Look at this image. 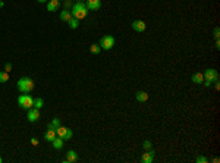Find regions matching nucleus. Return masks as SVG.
<instances>
[{"label": "nucleus", "mask_w": 220, "mask_h": 163, "mask_svg": "<svg viewBox=\"0 0 220 163\" xmlns=\"http://www.w3.org/2000/svg\"><path fill=\"white\" fill-rule=\"evenodd\" d=\"M16 88L19 90L21 93H24V94L31 93L34 90V81L29 76H22V78H19L18 82H16Z\"/></svg>", "instance_id": "f257e3e1"}, {"label": "nucleus", "mask_w": 220, "mask_h": 163, "mask_svg": "<svg viewBox=\"0 0 220 163\" xmlns=\"http://www.w3.org/2000/svg\"><path fill=\"white\" fill-rule=\"evenodd\" d=\"M71 14H72L73 18H76V19L81 21L88 15V9H87V6H85V3H82V2H76V3L72 6Z\"/></svg>", "instance_id": "f03ea898"}, {"label": "nucleus", "mask_w": 220, "mask_h": 163, "mask_svg": "<svg viewBox=\"0 0 220 163\" xmlns=\"http://www.w3.org/2000/svg\"><path fill=\"white\" fill-rule=\"evenodd\" d=\"M18 106H19L21 109H25V110H29L31 107H34V97L33 95H29L27 93V94H22L18 97Z\"/></svg>", "instance_id": "7ed1b4c3"}, {"label": "nucleus", "mask_w": 220, "mask_h": 163, "mask_svg": "<svg viewBox=\"0 0 220 163\" xmlns=\"http://www.w3.org/2000/svg\"><path fill=\"white\" fill-rule=\"evenodd\" d=\"M98 44H100L101 50H110V49H113V46H114V37L113 35H104Z\"/></svg>", "instance_id": "20e7f679"}, {"label": "nucleus", "mask_w": 220, "mask_h": 163, "mask_svg": "<svg viewBox=\"0 0 220 163\" xmlns=\"http://www.w3.org/2000/svg\"><path fill=\"white\" fill-rule=\"evenodd\" d=\"M204 81H210V82H214L219 80V74H217V71L214 68H208L204 71Z\"/></svg>", "instance_id": "39448f33"}, {"label": "nucleus", "mask_w": 220, "mask_h": 163, "mask_svg": "<svg viewBox=\"0 0 220 163\" xmlns=\"http://www.w3.org/2000/svg\"><path fill=\"white\" fill-rule=\"evenodd\" d=\"M27 118L29 122H37L40 119V109H35V107H31L28 110L27 113Z\"/></svg>", "instance_id": "423d86ee"}, {"label": "nucleus", "mask_w": 220, "mask_h": 163, "mask_svg": "<svg viewBox=\"0 0 220 163\" xmlns=\"http://www.w3.org/2000/svg\"><path fill=\"white\" fill-rule=\"evenodd\" d=\"M131 25H132V29L133 31H137V33H142V31H145V28H147V24L144 22V21H141V19L133 21Z\"/></svg>", "instance_id": "0eeeda50"}, {"label": "nucleus", "mask_w": 220, "mask_h": 163, "mask_svg": "<svg viewBox=\"0 0 220 163\" xmlns=\"http://www.w3.org/2000/svg\"><path fill=\"white\" fill-rule=\"evenodd\" d=\"M85 6H87L88 10H98L101 7V2L100 0H87Z\"/></svg>", "instance_id": "6e6552de"}, {"label": "nucleus", "mask_w": 220, "mask_h": 163, "mask_svg": "<svg viewBox=\"0 0 220 163\" xmlns=\"http://www.w3.org/2000/svg\"><path fill=\"white\" fill-rule=\"evenodd\" d=\"M153 159H154V150L150 149V150H147L145 153H142V156H141V162L151 163L153 162Z\"/></svg>", "instance_id": "1a4fd4ad"}, {"label": "nucleus", "mask_w": 220, "mask_h": 163, "mask_svg": "<svg viewBox=\"0 0 220 163\" xmlns=\"http://www.w3.org/2000/svg\"><path fill=\"white\" fill-rule=\"evenodd\" d=\"M65 163H75L78 162V153L75 151V150H69L66 153V159L63 160Z\"/></svg>", "instance_id": "9d476101"}, {"label": "nucleus", "mask_w": 220, "mask_h": 163, "mask_svg": "<svg viewBox=\"0 0 220 163\" xmlns=\"http://www.w3.org/2000/svg\"><path fill=\"white\" fill-rule=\"evenodd\" d=\"M59 6H60V0H48V2H47V10H48V12L57 10Z\"/></svg>", "instance_id": "9b49d317"}, {"label": "nucleus", "mask_w": 220, "mask_h": 163, "mask_svg": "<svg viewBox=\"0 0 220 163\" xmlns=\"http://www.w3.org/2000/svg\"><path fill=\"white\" fill-rule=\"evenodd\" d=\"M63 144H65V140H63V138H60V137H57V135H56V138L52 141V146H53L56 150L63 149Z\"/></svg>", "instance_id": "f8f14e48"}, {"label": "nucleus", "mask_w": 220, "mask_h": 163, "mask_svg": "<svg viewBox=\"0 0 220 163\" xmlns=\"http://www.w3.org/2000/svg\"><path fill=\"white\" fill-rule=\"evenodd\" d=\"M56 135H57V134H56V129H47V132L44 134V140L52 143L54 138H56Z\"/></svg>", "instance_id": "ddd939ff"}, {"label": "nucleus", "mask_w": 220, "mask_h": 163, "mask_svg": "<svg viewBox=\"0 0 220 163\" xmlns=\"http://www.w3.org/2000/svg\"><path fill=\"white\" fill-rule=\"evenodd\" d=\"M135 97H137V100H138L140 103H144V102L148 100V94H147L145 91H137Z\"/></svg>", "instance_id": "4468645a"}, {"label": "nucleus", "mask_w": 220, "mask_h": 163, "mask_svg": "<svg viewBox=\"0 0 220 163\" xmlns=\"http://www.w3.org/2000/svg\"><path fill=\"white\" fill-rule=\"evenodd\" d=\"M60 125H62V122H60L59 118H53V121L47 125V129H56V128H59Z\"/></svg>", "instance_id": "2eb2a0df"}, {"label": "nucleus", "mask_w": 220, "mask_h": 163, "mask_svg": "<svg viewBox=\"0 0 220 163\" xmlns=\"http://www.w3.org/2000/svg\"><path fill=\"white\" fill-rule=\"evenodd\" d=\"M71 18H72V14H71V10H69V9H65V10H62V12H60V19L62 21L68 22Z\"/></svg>", "instance_id": "dca6fc26"}, {"label": "nucleus", "mask_w": 220, "mask_h": 163, "mask_svg": "<svg viewBox=\"0 0 220 163\" xmlns=\"http://www.w3.org/2000/svg\"><path fill=\"white\" fill-rule=\"evenodd\" d=\"M68 25H69V28L71 29H76V28L79 27V19H76V18H71V19L68 21Z\"/></svg>", "instance_id": "f3484780"}, {"label": "nucleus", "mask_w": 220, "mask_h": 163, "mask_svg": "<svg viewBox=\"0 0 220 163\" xmlns=\"http://www.w3.org/2000/svg\"><path fill=\"white\" fill-rule=\"evenodd\" d=\"M203 81H204V75L201 74V72H197V74L192 75V82H195V84H203Z\"/></svg>", "instance_id": "a211bd4d"}, {"label": "nucleus", "mask_w": 220, "mask_h": 163, "mask_svg": "<svg viewBox=\"0 0 220 163\" xmlns=\"http://www.w3.org/2000/svg\"><path fill=\"white\" fill-rule=\"evenodd\" d=\"M66 131H68L66 126H62V125H60L59 128H56V134H57V137H60V138H63V140H65Z\"/></svg>", "instance_id": "6ab92c4d"}, {"label": "nucleus", "mask_w": 220, "mask_h": 163, "mask_svg": "<svg viewBox=\"0 0 220 163\" xmlns=\"http://www.w3.org/2000/svg\"><path fill=\"white\" fill-rule=\"evenodd\" d=\"M90 52H91L93 54H98V53L101 52L100 44H95V43H94V44H91V47H90Z\"/></svg>", "instance_id": "aec40b11"}, {"label": "nucleus", "mask_w": 220, "mask_h": 163, "mask_svg": "<svg viewBox=\"0 0 220 163\" xmlns=\"http://www.w3.org/2000/svg\"><path fill=\"white\" fill-rule=\"evenodd\" d=\"M44 106V100L41 99V97H38V99H34V107L35 109H41Z\"/></svg>", "instance_id": "412c9836"}, {"label": "nucleus", "mask_w": 220, "mask_h": 163, "mask_svg": "<svg viewBox=\"0 0 220 163\" xmlns=\"http://www.w3.org/2000/svg\"><path fill=\"white\" fill-rule=\"evenodd\" d=\"M9 81V74L5 72V71H0V82L2 84H5V82Z\"/></svg>", "instance_id": "4be33fe9"}, {"label": "nucleus", "mask_w": 220, "mask_h": 163, "mask_svg": "<svg viewBox=\"0 0 220 163\" xmlns=\"http://www.w3.org/2000/svg\"><path fill=\"white\" fill-rule=\"evenodd\" d=\"M213 37L216 38V40H219V38H220V28L219 27H216L213 29Z\"/></svg>", "instance_id": "5701e85b"}, {"label": "nucleus", "mask_w": 220, "mask_h": 163, "mask_svg": "<svg viewBox=\"0 0 220 163\" xmlns=\"http://www.w3.org/2000/svg\"><path fill=\"white\" fill-rule=\"evenodd\" d=\"M142 149L145 150H150L151 149V143H150V141H148V140H145V141H142Z\"/></svg>", "instance_id": "b1692460"}, {"label": "nucleus", "mask_w": 220, "mask_h": 163, "mask_svg": "<svg viewBox=\"0 0 220 163\" xmlns=\"http://www.w3.org/2000/svg\"><path fill=\"white\" fill-rule=\"evenodd\" d=\"M195 162H197V163H207V162H208V159H207V157H204V156H198L197 159H195Z\"/></svg>", "instance_id": "393cba45"}, {"label": "nucleus", "mask_w": 220, "mask_h": 163, "mask_svg": "<svg viewBox=\"0 0 220 163\" xmlns=\"http://www.w3.org/2000/svg\"><path fill=\"white\" fill-rule=\"evenodd\" d=\"M72 135H73L72 129H69V128H68V131H66V135H65V141H66V140H71V138H72Z\"/></svg>", "instance_id": "a878e982"}, {"label": "nucleus", "mask_w": 220, "mask_h": 163, "mask_svg": "<svg viewBox=\"0 0 220 163\" xmlns=\"http://www.w3.org/2000/svg\"><path fill=\"white\" fill-rule=\"evenodd\" d=\"M10 71H12V63H6V65H5V72L9 74Z\"/></svg>", "instance_id": "bb28decb"}, {"label": "nucleus", "mask_w": 220, "mask_h": 163, "mask_svg": "<svg viewBox=\"0 0 220 163\" xmlns=\"http://www.w3.org/2000/svg\"><path fill=\"white\" fill-rule=\"evenodd\" d=\"M38 143H40V141H38L37 138H31V144H33V146H38Z\"/></svg>", "instance_id": "cd10ccee"}, {"label": "nucleus", "mask_w": 220, "mask_h": 163, "mask_svg": "<svg viewBox=\"0 0 220 163\" xmlns=\"http://www.w3.org/2000/svg\"><path fill=\"white\" fill-rule=\"evenodd\" d=\"M214 82H216V84H214V87H216V90L219 91V90H220V82H219V80H217V81H214Z\"/></svg>", "instance_id": "c85d7f7f"}, {"label": "nucleus", "mask_w": 220, "mask_h": 163, "mask_svg": "<svg viewBox=\"0 0 220 163\" xmlns=\"http://www.w3.org/2000/svg\"><path fill=\"white\" fill-rule=\"evenodd\" d=\"M65 7H66V9L71 7V0H66V2H65Z\"/></svg>", "instance_id": "c756f323"}, {"label": "nucleus", "mask_w": 220, "mask_h": 163, "mask_svg": "<svg viewBox=\"0 0 220 163\" xmlns=\"http://www.w3.org/2000/svg\"><path fill=\"white\" fill-rule=\"evenodd\" d=\"M204 82V85H206V87H210V85H211V82L210 81H203Z\"/></svg>", "instance_id": "7c9ffc66"}, {"label": "nucleus", "mask_w": 220, "mask_h": 163, "mask_svg": "<svg viewBox=\"0 0 220 163\" xmlns=\"http://www.w3.org/2000/svg\"><path fill=\"white\" fill-rule=\"evenodd\" d=\"M216 49H220V41L216 40Z\"/></svg>", "instance_id": "2f4dec72"}, {"label": "nucleus", "mask_w": 220, "mask_h": 163, "mask_svg": "<svg viewBox=\"0 0 220 163\" xmlns=\"http://www.w3.org/2000/svg\"><path fill=\"white\" fill-rule=\"evenodd\" d=\"M213 162H214V163H219V162H220V159H219V157H214Z\"/></svg>", "instance_id": "473e14b6"}, {"label": "nucleus", "mask_w": 220, "mask_h": 163, "mask_svg": "<svg viewBox=\"0 0 220 163\" xmlns=\"http://www.w3.org/2000/svg\"><path fill=\"white\" fill-rule=\"evenodd\" d=\"M37 2H38V3H47L48 0H37Z\"/></svg>", "instance_id": "72a5a7b5"}, {"label": "nucleus", "mask_w": 220, "mask_h": 163, "mask_svg": "<svg viewBox=\"0 0 220 163\" xmlns=\"http://www.w3.org/2000/svg\"><path fill=\"white\" fill-rule=\"evenodd\" d=\"M5 6V3H3V2H2V0H0V9H2V7Z\"/></svg>", "instance_id": "f704fd0d"}, {"label": "nucleus", "mask_w": 220, "mask_h": 163, "mask_svg": "<svg viewBox=\"0 0 220 163\" xmlns=\"http://www.w3.org/2000/svg\"><path fill=\"white\" fill-rule=\"evenodd\" d=\"M0 163H2V157H0Z\"/></svg>", "instance_id": "c9c22d12"}]
</instances>
